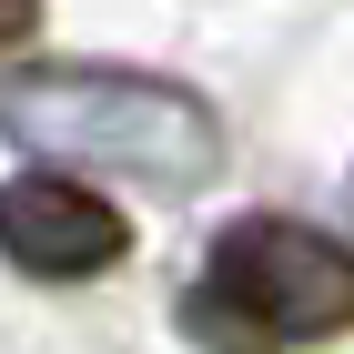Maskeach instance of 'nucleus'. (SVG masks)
I'll return each instance as SVG.
<instances>
[{"label":"nucleus","instance_id":"f257e3e1","mask_svg":"<svg viewBox=\"0 0 354 354\" xmlns=\"http://www.w3.org/2000/svg\"><path fill=\"white\" fill-rule=\"evenodd\" d=\"M0 132L61 172L142 192H203L223 172V111L122 61H21L0 82Z\"/></svg>","mask_w":354,"mask_h":354},{"label":"nucleus","instance_id":"f03ea898","mask_svg":"<svg viewBox=\"0 0 354 354\" xmlns=\"http://www.w3.org/2000/svg\"><path fill=\"white\" fill-rule=\"evenodd\" d=\"M183 334L203 354H314L354 334V243L294 213H233L183 283Z\"/></svg>","mask_w":354,"mask_h":354},{"label":"nucleus","instance_id":"7ed1b4c3","mask_svg":"<svg viewBox=\"0 0 354 354\" xmlns=\"http://www.w3.org/2000/svg\"><path fill=\"white\" fill-rule=\"evenodd\" d=\"M0 253L30 273V283H91L132 253V223L122 203H102L91 172H10L0 183Z\"/></svg>","mask_w":354,"mask_h":354},{"label":"nucleus","instance_id":"20e7f679","mask_svg":"<svg viewBox=\"0 0 354 354\" xmlns=\"http://www.w3.org/2000/svg\"><path fill=\"white\" fill-rule=\"evenodd\" d=\"M21 41H41V0H0V51H21Z\"/></svg>","mask_w":354,"mask_h":354}]
</instances>
